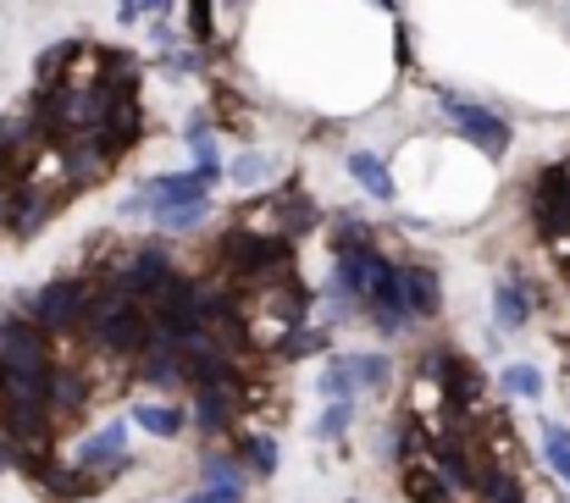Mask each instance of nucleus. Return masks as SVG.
Instances as JSON below:
<instances>
[{
  "label": "nucleus",
  "instance_id": "7",
  "mask_svg": "<svg viewBox=\"0 0 570 503\" xmlns=\"http://www.w3.org/2000/svg\"><path fill=\"white\" fill-rule=\"evenodd\" d=\"M145 382H156V387H184V382H189V343H167V337L145 343Z\"/></svg>",
  "mask_w": 570,
  "mask_h": 503
},
{
  "label": "nucleus",
  "instance_id": "16",
  "mask_svg": "<svg viewBox=\"0 0 570 503\" xmlns=\"http://www.w3.org/2000/svg\"><path fill=\"white\" fill-rule=\"evenodd\" d=\"M134 426H145L150 437H173L184 426V410L178 404H139L134 410Z\"/></svg>",
  "mask_w": 570,
  "mask_h": 503
},
{
  "label": "nucleus",
  "instance_id": "1",
  "mask_svg": "<svg viewBox=\"0 0 570 503\" xmlns=\"http://www.w3.org/2000/svg\"><path fill=\"white\" fill-rule=\"evenodd\" d=\"M78 333L89 337L95 348H106V354H145V343L156 337L150 333V310H145L139 299H128L122 288H100V294H89Z\"/></svg>",
  "mask_w": 570,
  "mask_h": 503
},
{
  "label": "nucleus",
  "instance_id": "9",
  "mask_svg": "<svg viewBox=\"0 0 570 503\" xmlns=\"http://www.w3.org/2000/svg\"><path fill=\"white\" fill-rule=\"evenodd\" d=\"M216 177H205V171H173V177H156L139 199H145V210H167V205H189V199H205V188H210Z\"/></svg>",
  "mask_w": 570,
  "mask_h": 503
},
{
  "label": "nucleus",
  "instance_id": "6",
  "mask_svg": "<svg viewBox=\"0 0 570 503\" xmlns=\"http://www.w3.org/2000/svg\"><path fill=\"white\" fill-rule=\"evenodd\" d=\"M532 221H538L543 238L570 233V161L538 171V183H532Z\"/></svg>",
  "mask_w": 570,
  "mask_h": 503
},
{
  "label": "nucleus",
  "instance_id": "17",
  "mask_svg": "<svg viewBox=\"0 0 570 503\" xmlns=\"http://www.w3.org/2000/svg\"><path fill=\"white\" fill-rule=\"evenodd\" d=\"M199 476H205V487H244V471L227 454H205L199 460Z\"/></svg>",
  "mask_w": 570,
  "mask_h": 503
},
{
  "label": "nucleus",
  "instance_id": "31",
  "mask_svg": "<svg viewBox=\"0 0 570 503\" xmlns=\"http://www.w3.org/2000/svg\"><path fill=\"white\" fill-rule=\"evenodd\" d=\"M11 227V183H0V233Z\"/></svg>",
  "mask_w": 570,
  "mask_h": 503
},
{
  "label": "nucleus",
  "instance_id": "19",
  "mask_svg": "<svg viewBox=\"0 0 570 503\" xmlns=\"http://www.w3.org/2000/svg\"><path fill=\"white\" fill-rule=\"evenodd\" d=\"M355 387H361V382H355L350 359H333V365L322 371V393H327V398H355Z\"/></svg>",
  "mask_w": 570,
  "mask_h": 503
},
{
  "label": "nucleus",
  "instance_id": "12",
  "mask_svg": "<svg viewBox=\"0 0 570 503\" xmlns=\"http://www.w3.org/2000/svg\"><path fill=\"white\" fill-rule=\"evenodd\" d=\"M471 487L482 493V503H527L521 499V482L510 476V465H493L482 454H471Z\"/></svg>",
  "mask_w": 570,
  "mask_h": 503
},
{
  "label": "nucleus",
  "instance_id": "28",
  "mask_svg": "<svg viewBox=\"0 0 570 503\" xmlns=\"http://www.w3.org/2000/svg\"><path fill=\"white\" fill-rule=\"evenodd\" d=\"M194 503H244V487H205Z\"/></svg>",
  "mask_w": 570,
  "mask_h": 503
},
{
  "label": "nucleus",
  "instance_id": "13",
  "mask_svg": "<svg viewBox=\"0 0 570 503\" xmlns=\"http://www.w3.org/2000/svg\"><path fill=\"white\" fill-rule=\"evenodd\" d=\"M493 316H499V327H527L532 322V294L521 288V283H499L493 288Z\"/></svg>",
  "mask_w": 570,
  "mask_h": 503
},
{
  "label": "nucleus",
  "instance_id": "26",
  "mask_svg": "<svg viewBox=\"0 0 570 503\" xmlns=\"http://www.w3.org/2000/svg\"><path fill=\"white\" fill-rule=\"evenodd\" d=\"M233 177H238V183H261V177H272V156H255V150L238 156V161H233Z\"/></svg>",
  "mask_w": 570,
  "mask_h": 503
},
{
  "label": "nucleus",
  "instance_id": "10",
  "mask_svg": "<svg viewBox=\"0 0 570 503\" xmlns=\"http://www.w3.org/2000/svg\"><path fill=\"white\" fill-rule=\"evenodd\" d=\"M45 410H50V415H83V410H89V382H83L78 365H50Z\"/></svg>",
  "mask_w": 570,
  "mask_h": 503
},
{
  "label": "nucleus",
  "instance_id": "22",
  "mask_svg": "<svg viewBox=\"0 0 570 503\" xmlns=\"http://www.w3.org/2000/svg\"><path fill=\"white\" fill-rule=\"evenodd\" d=\"M161 216V227H173V233H189L194 221H205V199H189V205H167V210H156Z\"/></svg>",
  "mask_w": 570,
  "mask_h": 503
},
{
  "label": "nucleus",
  "instance_id": "23",
  "mask_svg": "<svg viewBox=\"0 0 570 503\" xmlns=\"http://www.w3.org/2000/svg\"><path fill=\"white\" fill-rule=\"evenodd\" d=\"M350 421H355V404H350V398H333L316 432H322V437H344V432H350Z\"/></svg>",
  "mask_w": 570,
  "mask_h": 503
},
{
  "label": "nucleus",
  "instance_id": "5",
  "mask_svg": "<svg viewBox=\"0 0 570 503\" xmlns=\"http://www.w3.org/2000/svg\"><path fill=\"white\" fill-rule=\"evenodd\" d=\"M178 277V266H173V255L161 249V244H145V249H134L122 266H117V283L111 288H122L128 299H139V305H150L167 283Z\"/></svg>",
  "mask_w": 570,
  "mask_h": 503
},
{
  "label": "nucleus",
  "instance_id": "15",
  "mask_svg": "<svg viewBox=\"0 0 570 503\" xmlns=\"http://www.w3.org/2000/svg\"><path fill=\"white\" fill-rule=\"evenodd\" d=\"M350 171L361 177V188H366L372 199H393V171L382 167L372 150H355V156H350Z\"/></svg>",
  "mask_w": 570,
  "mask_h": 503
},
{
  "label": "nucleus",
  "instance_id": "8",
  "mask_svg": "<svg viewBox=\"0 0 570 503\" xmlns=\"http://www.w3.org/2000/svg\"><path fill=\"white\" fill-rule=\"evenodd\" d=\"M117 465H128V421L100 426V432L78 448V471H117Z\"/></svg>",
  "mask_w": 570,
  "mask_h": 503
},
{
  "label": "nucleus",
  "instance_id": "32",
  "mask_svg": "<svg viewBox=\"0 0 570 503\" xmlns=\"http://www.w3.org/2000/svg\"><path fill=\"white\" fill-rule=\"evenodd\" d=\"M145 17H167V0H145Z\"/></svg>",
  "mask_w": 570,
  "mask_h": 503
},
{
  "label": "nucleus",
  "instance_id": "24",
  "mask_svg": "<svg viewBox=\"0 0 570 503\" xmlns=\"http://www.w3.org/2000/svg\"><path fill=\"white\" fill-rule=\"evenodd\" d=\"M189 145H194V161H199V171H205V177H216V139H210V134H205V122H194L189 128Z\"/></svg>",
  "mask_w": 570,
  "mask_h": 503
},
{
  "label": "nucleus",
  "instance_id": "27",
  "mask_svg": "<svg viewBox=\"0 0 570 503\" xmlns=\"http://www.w3.org/2000/svg\"><path fill=\"white\" fill-rule=\"evenodd\" d=\"M366 244V221L361 216H344L338 221V249H361Z\"/></svg>",
  "mask_w": 570,
  "mask_h": 503
},
{
  "label": "nucleus",
  "instance_id": "11",
  "mask_svg": "<svg viewBox=\"0 0 570 503\" xmlns=\"http://www.w3.org/2000/svg\"><path fill=\"white\" fill-rule=\"evenodd\" d=\"M399 288H404V310H410V322L438 316L443 288H438V272H432V266H399Z\"/></svg>",
  "mask_w": 570,
  "mask_h": 503
},
{
  "label": "nucleus",
  "instance_id": "25",
  "mask_svg": "<svg viewBox=\"0 0 570 503\" xmlns=\"http://www.w3.org/2000/svg\"><path fill=\"white\" fill-rule=\"evenodd\" d=\"M543 443H549V465L570 482V432L566 426H549V432H543Z\"/></svg>",
  "mask_w": 570,
  "mask_h": 503
},
{
  "label": "nucleus",
  "instance_id": "14",
  "mask_svg": "<svg viewBox=\"0 0 570 503\" xmlns=\"http://www.w3.org/2000/svg\"><path fill=\"white\" fill-rule=\"evenodd\" d=\"M404 493L415 503H454L449 482H443L438 471H426V465H404Z\"/></svg>",
  "mask_w": 570,
  "mask_h": 503
},
{
  "label": "nucleus",
  "instance_id": "3",
  "mask_svg": "<svg viewBox=\"0 0 570 503\" xmlns=\"http://www.w3.org/2000/svg\"><path fill=\"white\" fill-rule=\"evenodd\" d=\"M89 294H95V288H89L83 277H56V283H45V288L33 294V310H28V322H33L39 333H78Z\"/></svg>",
  "mask_w": 570,
  "mask_h": 503
},
{
  "label": "nucleus",
  "instance_id": "20",
  "mask_svg": "<svg viewBox=\"0 0 570 503\" xmlns=\"http://www.w3.org/2000/svg\"><path fill=\"white\" fill-rule=\"evenodd\" d=\"M350 371L361 387H387V359L382 354H350Z\"/></svg>",
  "mask_w": 570,
  "mask_h": 503
},
{
  "label": "nucleus",
  "instance_id": "30",
  "mask_svg": "<svg viewBox=\"0 0 570 503\" xmlns=\"http://www.w3.org/2000/svg\"><path fill=\"white\" fill-rule=\"evenodd\" d=\"M11 465H17V443L0 432V471H11Z\"/></svg>",
  "mask_w": 570,
  "mask_h": 503
},
{
  "label": "nucleus",
  "instance_id": "21",
  "mask_svg": "<svg viewBox=\"0 0 570 503\" xmlns=\"http://www.w3.org/2000/svg\"><path fill=\"white\" fill-rule=\"evenodd\" d=\"M504 387H510L515 398H538V393H543V376H538V365H510V371H504Z\"/></svg>",
  "mask_w": 570,
  "mask_h": 503
},
{
  "label": "nucleus",
  "instance_id": "4",
  "mask_svg": "<svg viewBox=\"0 0 570 503\" xmlns=\"http://www.w3.org/2000/svg\"><path fill=\"white\" fill-rule=\"evenodd\" d=\"M443 117H449L471 145H482V156H493V161L510 156V122L493 117L488 106H476V100H465V95H443Z\"/></svg>",
  "mask_w": 570,
  "mask_h": 503
},
{
  "label": "nucleus",
  "instance_id": "18",
  "mask_svg": "<svg viewBox=\"0 0 570 503\" xmlns=\"http://www.w3.org/2000/svg\"><path fill=\"white\" fill-rule=\"evenodd\" d=\"M244 471L277 476V443H272V437H249V443H244Z\"/></svg>",
  "mask_w": 570,
  "mask_h": 503
},
{
  "label": "nucleus",
  "instance_id": "2",
  "mask_svg": "<svg viewBox=\"0 0 570 503\" xmlns=\"http://www.w3.org/2000/svg\"><path fill=\"white\" fill-rule=\"evenodd\" d=\"M216 260H222V272H227L233 283H255V288H261V283L288 277V238H266V233L233 227V233L222 238Z\"/></svg>",
  "mask_w": 570,
  "mask_h": 503
},
{
  "label": "nucleus",
  "instance_id": "33",
  "mask_svg": "<svg viewBox=\"0 0 570 503\" xmlns=\"http://www.w3.org/2000/svg\"><path fill=\"white\" fill-rule=\"evenodd\" d=\"M377 6H382V11H393V0H377Z\"/></svg>",
  "mask_w": 570,
  "mask_h": 503
},
{
  "label": "nucleus",
  "instance_id": "29",
  "mask_svg": "<svg viewBox=\"0 0 570 503\" xmlns=\"http://www.w3.org/2000/svg\"><path fill=\"white\" fill-rule=\"evenodd\" d=\"M117 17H122V22H139V17H145V0H117Z\"/></svg>",
  "mask_w": 570,
  "mask_h": 503
}]
</instances>
